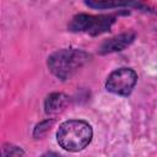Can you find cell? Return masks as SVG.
Here are the masks:
<instances>
[{"instance_id":"obj_1","label":"cell","mask_w":157,"mask_h":157,"mask_svg":"<svg viewBox=\"0 0 157 157\" xmlns=\"http://www.w3.org/2000/svg\"><path fill=\"white\" fill-rule=\"evenodd\" d=\"M91 59V55L78 48H63L48 56L49 71L59 80H70Z\"/></svg>"},{"instance_id":"obj_2","label":"cell","mask_w":157,"mask_h":157,"mask_svg":"<svg viewBox=\"0 0 157 157\" xmlns=\"http://www.w3.org/2000/svg\"><path fill=\"white\" fill-rule=\"evenodd\" d=\"M93 130L91 124L82 119H71L61 123L56 131L59 146L69 152H80L92 141Z\"/></svg>"},{"instance_id":"obj_3","label":"cell","mask_w":157,"mask_h":157,"mask_svg":"<svg viewBox=\"0 0 157 157\" xmlns=\"http://www.w3.org/2000/svg\"><path fill=\"white\" fill-rule=\"evenodd\" d=\"M117 21V15H90L77 13L67 25V29L74 33H88L90 36H99L109 32Z\"/></svg>"},{"instance_id":"obj_4","label":"cell","mask_w":157,"mask_h":157,"mask_svg":"<svg viewBox=\"0 0 157 157\" xmlns=\"http://www.w3.org/2000/svg\"><path fill=\"white\" fill-rule=\"evenodd\" d=\"M137 82V74L131 67L113 70L105 80V90L113 94L128 97Z\"/></svg>"},{"instance_id":"obj_5","label":"cell","mask_w":157,"mask_h":157,"mask_svg":"<svg viewBox=\"0 0 157 157\" xmlns=\"http://www.w3.org/2000/svg\"><path fill=\"white\" fill-rule=\"evenodd\" d=\"M86 6L96 10H109L119 7H130L148 11L150 7L144 2V0H85Z\"/></svg>"},{"instance_id":"obj_6","label":"cell","mask_w":157,"mask_h":157,"mask_svg":"<svg viewBox=\"0 0 157 157\" xmlns=\"http://www.w3.org/2000/svg\"><path fill=\"white\" fill-rule=\"evenodd\" d=\"M136 38V33L135 32H124L120 33L118 36H114L112 38L105 39L101 47H99V54L105 55V54H110V53H117V52H121L124 50L126 47H129Z\"/></svg>"},{"instance_id":"obj_7","label":"cell","mask_w":157,"mask_h":157,"mask_svg":"<svg viewBox=\"0 0 157 157\" xmlns=\"http://www.w3.org/2000/svg\"><path fill=\"white\" fill-rule=\"evenodd\" d=\"M70 101V97L63 92H52L44 99V112L47 115H56L69 107Z\"/></svg>"},{"instance_id":"obj_8","label":"cell","mask_w":157,"mask_h":157,"mask_svg":"<svg viewBox=\"0 0 157 157\" xmlns=\"http://www.w3.org/2000/svg\"><path fill=\"white\" fill-rule=\"evenodd\" d=\"M54 123H55V120H54L53 118H48V119H44V120L39 121V123L34 126V129H33V137L39 139V137L44 136V135L53 128Z\"/></svg>"},{"instance_id":"obj_9","label":"cell","mask_w":157,"mask_h":157,"mask_svg":"<svg viewBox=\"0 0 157 157\" xmlns=\"http://www.w3.org/2000/svg\"><path fill=\"white\" fill-rule=\"evenodd\" d=\"M26 152L17 145L13 144H4L0 148V156H23Z\"/></svg>"}]
</instances>
